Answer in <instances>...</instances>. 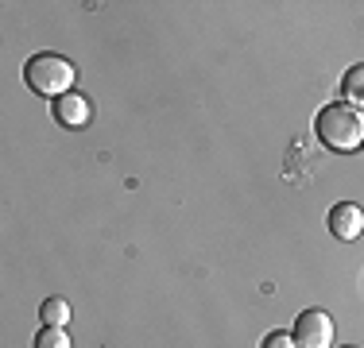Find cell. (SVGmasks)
<instances>
[{
  "label": "cell",
  "mask_w": 364,
  "mask_h": 348,
  "mask_svg": "<svg viewBox=\"0 0 364 348\" xmlns=\"http://www.w3.org/2000/svg\"><path fill=\"white\" fill-rule=\"evenodd\" d=\"M314 132L329 151H357V147H364V112L345 101L326 104L314 120Z\"/></svg>",
  "instance_id": "cell-1"
},
{
  "label": "cell",
  "mask_w": 364,
  "mask_h": 348,
  "mask_svg": "<svg viewBox=\"0 0 364 348\" xmlns=\"http://www.w3.org/2000/svg\"><path fill=\"white\" fill-rule=\"evenodd\" d=\"M23 77H28V85L39 93V97H66L74 85V66L66 62V58L58 55H36L28 66H23Z\"/></svg>",
  "instance_id": "cell-2"
},
{
  "label": "cell",
  "mask_w": 364,
  "mask_h": 348,
  "mask_svg": "<svg viewBox=\"0 0 364 348\" xmlns=\"http://www.w3.org/2000/svg\"><path fill=\"white\" fill-rule=\"evenodd\" d=\"M291 337L299 348H333V317L326 310H302Z\"/></svg>",
  "instance_id": "cell-3"
},
{
  "label": "cell",
  "mask_w": 364,
  "mask_h": 348,
  "mask_svg": "<svg viewBox=\"0 0 364 348\" xmlns=\"http://www.w3.org/2000/svg\"><path fill=\"white\" fill-rule=\"evenodd\" d=\"M329 232L337 240H357L364 232V209L353 205V202H341L329 209Z\"/></svg>",
  "instance_id": "cell-4"
},
{
  "label": "cell",
  "mask_w": 364,
  "mask_h": 348,
  "mask_svg": "<svg viewBox=\"0 0 364 348\" xmlns=\"http://www.w3.org/2000/svg\"><path fill=\"white\" fill-rule=\"evenodd\" d=\"M90 116H93V109L82 93H66V97L55 101V120L63 128H82V124H90Z\"/></svg>",
  "instance_id": "cell-5"
},
{
  "label": "cell",
  "mask_w": 364,
  "mask_h": 348,
  "mask_svg": "<svg viewBox=\"0 0 364 348\" xmlns=\"http://www.w3.org/2000/svg\"><path fill=\"white\" fill-rule=\"evenodd\" d=\"M39 317H43V325L66 329V321H70V302H66V298H47L39 306Z\"/></svg>",
  "instance_id": "cell-6"
},
{
  "label": "cell",
  "mask_w": 364,
  "mask_h": 348,
  "mask_svg": "<svg viewBox=\"0 0 364 348\" xmlns=\"http://www.w3.org/2000/svg\"><path fill=\"white\" fill-rule=\"evenodd\" d=\"M341 89H345V97H349V101H364V62L353 66V70H345Z\"/></svg>",
  "instance_id": "cell-7"
},
{
  "label": "cell",
  "mask_w": 364,
  "mask_h": 348,
  "mask_svg": "<svg viewBox=\"0 0 364 348\" xmlns=\"http://www.w3.org/2000/svg\"><path fill=\"white\" fill-rule=\"evenodd\" d=\"M36 348H70V337L58 325H43V333L36 337Z\"/></svg>",
  "instance_id": "cell-8"
},
{
  "label": "cell",
  "mask_w": 364,
  "mask_h": 348,
  "mask_svg": "<svg viewBox=\"0 0 364 348\" xmlns=\"http://www.w3.org/2000/svg\"><path fill=\"white\" fill-rule=\"evenodd\" d=\"M264 348H299V344H294L291 333H272V337L264 341Z\"/></svg>",
  "instance_id": "cell-9"
}]
</instances>
